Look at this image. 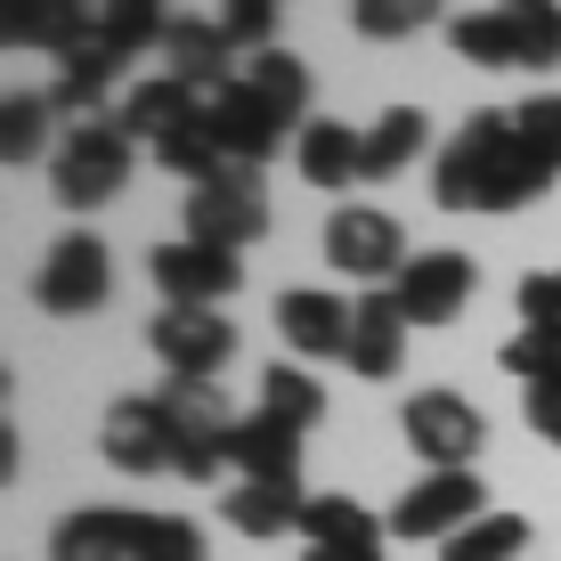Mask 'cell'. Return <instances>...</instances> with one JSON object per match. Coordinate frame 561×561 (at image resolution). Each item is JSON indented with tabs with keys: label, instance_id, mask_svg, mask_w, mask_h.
I'll return each instance as SVG.
<instances>
[{
	"label": "cell",
	"instance_id": "cell-1",
	"mask_svg": "<svg viewBox=\"0 0 561 561\" xmlns=\"http://www.w3.org/2000/svg\"><path fill=\"white\" fill-rule=\"evenodd\" d=\"M553 180H561V171L520 139L513 114H472V123L439 147V163H432L439 211H520V204L546 196Z\"/></svg>",
	"mask_w": 561,
	"mask_h": 561
},
{
	"label": "cell",
	"instance_id": "cell-2",
	"mask_svg": "<svg viewBox=\"0 0 561 561\" xmlns=\"http://www.w3.org/2000/svg\"><path fill=\"white\" fill-rule=\"evenodd\" d=\"M130 130H123V114H90V123H73V139L49 154V187H57V204L66 211H99L123 196V180H130Z\"/></svg>",
	"mask_w": 561,
	"mask_h": 561
},
{
	"label": "cell",
	"instance_id": "cell-3",
	"mask_svg": "<svg viewBox=\"0 0 561 561\" xmlns=\"http://www.w3.org/2000/svg\"><path fill=\"white\" fill-rule=\"evenodd\" d=\"M154 399H163V423H171V472L211 480V472L228 463V439H237V408L220 399V382L171 375Z\"/></svg>",
	"mask_w": 561,
	"mask_h": 561
},
{
	"label": "cell",
	"instance_id": "cell-4",
	"mask_svg": "<svg viewBox=\"0 0 561 561\" xmlns=\"http://www.w3.org/2000/svg\"><path fill=\"white\" fill-rule=\"evenodd\" d=\"M268 228V187H261V163H228L220 180L187 187V237L196 244H220V253H244Z\"/></svg>",
	"mask_w": 561,
	"mask_h": 561
},
{
	"label": "cell",
	"instance_id": "cell-5",
	"mask_svg": "<svg viewBox=\"0 0 561 561\" xmlns=\"http://www.w3.org/2000/svg\"><path fill=\"white\" fill-rule=\"evenodd\" d=\"M106 294H114V253L90 237V228L57 237L42 253V268H33V301H42L49 318H90Z\"/></svg>",
	"mask_w": 561,
	"mask_h": 561
},
{
	"label": "cell",
	"instance_id": "cell-6",
	"mask_svg": "<svg viewBox=\"0 0 561 561\" xmlns=\"http://www.w3.org/2000/svg\"><path fill=\"white\" fill-rule=\"evenodd\" d=\"M399 432H408V448L432 463V472H472L489 423H480V408L463 391H415L408 408H399Z\"/></svg>",
	"mask_w": 561,
	"mask_h": 561
},
{
	"label": "cell",
	"instance_id": "cell-7",
	"mask_svg": "<svg viewBox=\"0 0 561 561\" xmlns=\"http://www.w3.org/2000/svg\"><path fill=\"white\" fill-rule=\"evenodd\" d=\"M480 513H489L480 472H432V480H415V489L391 505V537H408V546H448V537L472 529Z\"/></svg>",
	"mask_w": 561,
	"mask_h": 561
},
{
	"label": "cell",
	"instance_id": "cell-8",
	"mask_svg": "<svg viewBox=\"0 0 561 561\" xmlns=\"http://www.w3.org/2000/svg\"><path fill=\"white\" fill-rule=\"evenodd\" d=\"M325 261H334L342 277L382 285V277H399V268H408L415 253H408V237H399L391 211H375V204H342L334 220H325Z\"/></svg>",
	"mask_w": 561,
	"mask_h": 561
},
{
	"label": "cell",
	"instance_id": "cell-9",
	"mask_svg": "<svg viewBox=\"0 0 561 561\" xmlns=\"http://www.w3.org/2000/svg\"><path fill=\"white\" fill-rule=\"evenodd\" d=\"M147 342H154V358H163V375H196V382H211L228 358H237V334H228L220 309H180V301L154 309Z\"/></svg>",
	"mask_w": 561,
	"mask_h": 561
},
{
	"label": "cell",
	"instance_id": "cell-10",
	"mask_svg": "<svg viewBox=\"0 0 561 561\" xmlns=\"http://www.w3.org/2000/svg\"><path fill=\"white\" fill-rule=\"evenodd\" d=\"M472 253H415L408 268L391 277L399 309H408V325H456L463 301H472Z\"/></svg>",
	"mask_w": 561,
	"mask_h": 561
},
{
	"label": "cell",
	"instance_id": "cell-11",
	"mask_svg": "<svg viewBox=\"0 0 561 561\" xmlns=\"http://www.w3.org/2000/svg\"><path fill=\"white\" fill-rule=\"evenodd\" d=\"M154 285L180 309H220V294L244 285V268H237V253H220V244L180 237V244H154Z\"/></svg>",
	"mask_w": 561,
	"mask_h": 561
},
{
	"label": "cell",
	"instance_id": "cell-12",
	"mask_svg": "<svg viewBox=\"0 0 561 561\" xmlns=\"http://www.w3.org/2000/svg\"><path fill=\"white\" fill-rule=\"evenodd\" d=\"M0 33H9V49H49L66 66L99 33V9L90 0H0Z\"/></svg>",
	"mask_w": 561,
	"mask_h": 561
},
{
	"label": "cell",
	"instance_id": "cell-13",
	"mask_svg": "<svg viewBox=\"0 0 561 561\" xmlns=\"http://www.w3.org/2000/svg\"><path fill=\"white\" fill-rule=\"evenodd\" d=\"M204 123L220 130V147L237 154V163H268V154H277V139H285V114L268 106L253 82L211 90V99H204Z\"/></svg>",
	"mask_w": 561,
	"mask_h": 561
},
{
	"label": "cell",
	"instance_id": "cell-14",
	"mask_svg": "<svg viewBox=\"0 0 561 561\" xmlns=\"http://www.w3.org/2000/svg\"><path fill=\"white\" fill-rule=\"evenodd\" d=\"M99 448H106V463H123V472H163L171 463L163 399H114L106 423H99Z\"/></svg>",
	"mask_w": 561,
	"mask_h": 561
},
{
	"label": "cell",
	"instance_id": "cell-15",
	"mask_svg": "<svg viewBox=\"0 0 561 561\" xmlns=\"http://www.w3.org/2000/svg\"><path fill=\"white\" fill-rule=\"evenodd\" d=\"M351 318L358 309H342L334 294H318V285H294V294L277 301V334L294 342L301 358H351Z\"/></svg>",
	"mask_w": 561,
	"mask_h": 561
},
{
	"label": "cell",
	"instance_id": "cell-16",
	"mask_svg": "<svg viewBox=\"0 0 561 561\" xmlns=\"http://www.w3.org/2000/svg\"><path fill=\"white\" fill-rule=\"evenodd\" d=\"M228 33H220V16H171L163 25V57H171V73H180L187 90H228Z\"/></svg>",
	"mask_w": 561,
	"mask_h": 561
},
{
	"label": "cell",
	"instance_id": "cell-17",
	"mask_svg": "<svg viewBox=\"0 0 561 561\" xmlns=\"http://www.w3.org/2000/svg\"><path fill=\"white\" fill-rule=\"evenodd\" d=\"M399 358H408V309H399V294H366L351 318V366L366 382H391Z\"/></svg>",
	"mask_w": 561,
	"mask_h": 561
},
{
	"label": "cell",
	"instance_id": "cell-18",
	"mask_svg": "<svg viewBox=\"0 0 561 561\" xmlns=\"http://www.w3.org/2000/svg\"><path fill=\"white\" fill-rule=\"evenodd\" d=\"M204 114V90H187L180 73H154V82H130V99H123V130L130 139H147V147H163L180 123H196Z\"/></svg>",
	"mask_w": 561,
	"mask_h": 561
},
{
	"label": "cell",
	"instance_id": "cell-19",
	"mask_svg": "<svg viewBox=\"0 0 561 561\" xmlns=\"http://www.w3.org/2000/svg\"><path fill=\"white\" fill-rule=\"evenodd\" d=\"M228 463H237L244 480H301V432L261 408V415L237 423V439H228Z\"/></svg>",
	"mask_w": 561,
	"mask_h": 561
},
{
	"label": "cell",
	"instance_id": "cell-20",
	"mask_svg": "<svg viewBox=\"0 0 561 561\" xmlns=\"http://www.w3.org/2000/svg\"><path fill=\"white\" fill-rule=\"evenodd\" d=\"M123 66H130V57L114 49L106 33H90V42L73 49L66 66H57V90H49V106H73V114L90 123V114H99V99H106L114 82H123Z\"/></svg>",
	"mask_w": 561,
	"mask_h": 561
},
{
	"label": "cell",
	"instance_id": "cell-21",
	"mask_svg": "<svg viewBox=\"0 0 561 561\" xmlns=\"http://www.w3.org/2000/svg\"><path fill=\"white\" fill-rule=\"evenodd\" d=\"M49 561H130V513H106V505L66 513L49 537Z\"/></svg>",
	"mask_w": 561,
	"mask_h": 561
},
{
	"label": "cell",
	"instance_id": "cell-22",
	"mask_svg": "<svg viewBox=\"0 0 561 561\" xmlns=\"http://www.w3.org/2000/svg\"><path fill=\"white\" fill-rule=\"evenodd\" d=\"M301 505H309V496L294 489V480H237V489H228V520H237L244 537L301 529Z\"/></svg>",
	"mask_w": 561,
	"mask_h": 561
},
{
	"label": "cell",
	"instance_id": "cell-23",
	"mask_svg": "<svg viewBox=\"0 0 561 561\" xmlns=\"http://www.w3.org/2000/svg\"><path fill=\"white\" fill-rule=\"evenodd\" d=\"M294 163H301L309 187H351V180H366V139H358V130H342V123H309Z\"/></svg>",
	"mask_w": 561,
	"mask_h": 561
},
{
	"label": "cell",
	"instance_id": "cell-24",
	"mask_svg": "<svg viewBox=\"0 0 561 561\" xmlns=\"http://www.w3.org/2000/svg\"><path fill=\"white\" fill-rule=\"evenodd\" d=\"M505 33H513V66L529 73L561 66V0H505Z\"/></svg>",
	"mask_w": 561,
	"mask_h": 561
},
{
	"label": "cell",
	"instance_id": "cell-25",
	"mask_svg": "<svg viewBox=\"0 0 561 561\" xmlns=\"http://www.w3.org/2000/svg\"><path fill=\"white\" fill-rule=\"evenodd\" d=\"M301 537L309 546H382V520L358 496H309L301 505Z\"/></svg>",
	"mask_w": 561,
	"mask_h": 561
},
{
	"label": "cell",
	"instance_id": "cell-26",
	"mask_svg": "<svg viewBox=\"0 0 561 561\" xmlns=\"http://www.w3.org/2000/svg\"><path fill=\"white\" fill-rule=\"evenodd\" d=\"M154 163H163V171H180L187 187H204V180H220V171L237 163V154H228V147H220V130H211L204 114H196V123H180L163 147H154Z\"/></svg>",
	"mask_w": 561,
	"mask_h": 561
},
{
	"label": "cell",
	"instance_id": "cell-27",
	"mask_svg": "<svg viewBox=\"0 0 561 561\" xmlns=\"http://www.w3.org/2000/svg\"><path fill=\"white\" fill-rule=\"evenodd\" d=\"M520 553H529V520L520 513H480L472 529H456L439 546V561H520Z\"/></svg>",
	"mask_w": 561,
	"mask_h": 561
},
{
	"label": "cell",
	"instance_id": "cell-28",
	"mask_svg": "<svg viewBox=\"0 0 561 561\" xmlns=\"http://www.w3.org/2000/svg\"><path fill=\"white\" fill-rule=\"evenodd\" d=\"M130 561H204V529L187 513H130Z\"/></svg>",
	"mask_w": 561,
	"mask_h": 561
},
{
	"label": "cell",
	"instance_id": "cell-29",
	"mask_svg": "<svg viewBox=\"0 0 561 561\" xmlns=\"http://www.w3.org/2000/svg\"><path fill=\"white\" fill-rule=\"evenodd\" d=\"M423 139H432V130H423V114H415V106H391L375 130H366V180H391V171H408L415 154H423Z\"/></svg>",
	"mask_w": 561,
	"mask_h": 561
},
{
	"label": "cell",
	"instance_id": "cell-30",
	"mask_svg": "<svg viewBox=\"0 0 561 561\" xmlns=\"http://www.w3.org/2000/svg\"><path fill=\"white\" fill-rule=\"evenodd\" d=\"M261 408L277 423H294V432H309V423L325 415V382L309 375V366H268L261 375Z\"/></svg>",
	"mask_w": 561,
	"mask_h": 561
},
{
	"label": "cell",
	"instance_id": "cell-31",
	"mask_svg": "<svg viewBox=\"0 0 561 561\" xmlns=\"http://www.w3.org/2000/svg\"><path fill=\"white\" fill-rule=\"evenodd\" d=\"M49 147V99L42 90H9V106H0V154L9 163H42Z\"/></svg>",
	"mask_w": 561,
	"mask_h": 561
},
{
	"label": "cell",
	"instance_id": "cell-32",
	"mask_svg": "<svg viewBox=\"0 0 561 561\" xmlns=\"http://www.w3.org/2000/svg\"><path fill=\"white\" fill-rule=\"evenodd\" d=\"M244 82H253L261 99H268V106L285 114V130L301 123V106H309V66H301V57H285V49H261V57H253V73H244Z\"/></svg>",
	"mask_w": 561,
	"mask_h": 561
},
{
	"label": "cell",
	"instance_id": "cell-33",
	"mask_svg": "<svg viewBox=\"0 0 561 561\" xmlns=\"http://www.w3.org/2000/svg\"><path fill=\"white\" fill-rule=\"evenodd\" d=\"M163 25H171V16H163V0H106V9H99V33H106V42L123 49V57L163 49Z\"/></svg>",
	"mask_w": 561,
	"mask_h": 561
},
{
	"label": "cell",
	"instance_id": "cell-34",
	"mask_svg": "<svg viewBox=\"0 0 561 561\" xmlns=\"http://www.w3.org/2000/svg\"><path fill=\"white\" fill-rule=\"evenodd\" d=\"M439 0H351V25L366 42H408L415 25H432Z\"/></svg>",
	"mask_w": 561,
	"mask_h": 561
},
{
	"label": "cell",
	"instance_id": "cell-35",
	"mask_svg": "<svg viewBox=\"0 0 561 561\" xmlns=\"http://www.w3.org/2000/svg\"><path fill=\"white\" fill-rule=\"evenodd\" d=\"M456 57H472V66H513V33H505V9H472L448 25Z\"/></svg>",
	"mask_w": 561,
	"mask_h": 561
},
{
	"label": "cell",
	"instance_id": "cell-36",
	"mask_svg": "<svg viewBox=\"0 0 561 561\" xmlns=\"http://www.w3.org/2000/svg\"><path fill=\"white\" fill-rule=\"evenodd\" d=\"M496 358H505L520 382H561V325H520Z\"/></svg>",
	"mask_w": 561,
	"mask_h": 561
},
{
	"label": "cell",
	"instance_id": "cell-37",
	"mask_svg": "<svg viewBox=\"0 0 561 561\" xmlns=\"http://www.w3.org/2000/svg\"><path fill=\"white\" fill-rule=\"evenodd\" d=\"M268 25H277V0H220V33L237 49H268Z\"/></svg>",
	"mask_w": 561,
	"mask_h": 561
},
{
	"label": "cell",
	"instance_id": "cell-38",
	"mask_svg": "<svg viewBox=\"0 0 561 561\" xmlns=\"http://www.w3.org/2000/svg\"><path fill=\"white\" fill-rule=\"evenodd\" d=\"M513 123H520V139H529V147L561 171V99H553V90H546V99H529V106L513 114Z\"/></svg>",
	"mask_w": 561,
	"mask_h": 561
},
{
	"label": "cell",
	"instance_id": "cell-39",
	"mask_svg": "<svg viewBox=\"0 0 561 561\" xmlns=\"http://www.w3.org/2000/svg\"><path fill=\"white\" fill-rule=\"evenodd\" d=\"M520 325H561V268L520 277Z\"/></svg>",
	"mask_w": 561,
	"mask_h": 561
},
{
	"label": "cell",
	"instance_id": "cell-40",
	"mask_svg": "<svg viewBox=\"0 0 561 561\" xmlns=\"http://www.w3.org/2000/svg\"><path fill=\"white\" fill-rule=\"evenodd\" d=\"M520 415H529V432L561 448V382H529V399H520Z\"/></svg>",
	"mask_w": 561,
	"mask_h": 561
},
{
	"label": "cell",
	"instance_id": "cell-41",
	"mask_svg": "<svg viewBox=\"0 0 561 561\" xmlns=\"http://www.w3.org/2000/svg\"><path fill=\"white\" fill-rule=\"evenodd\" d=\"M301 561H382V546H309Z\"/></svg>",
	"mask_w": 561,
	"mask_h": 561
}]
</instances>
